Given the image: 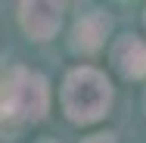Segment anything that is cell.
<instances>
[{"label":"cell","mask_w":146,"mask_h":143,"mask_svg":"<svg viewBox=\"0 0 146 143\" xmlns=\"http://www.w3.org/2000/svg\"><path fill=\"white\" fill-rule=\"evenodd\" d=\"M84 143H115V134H93V137H87Z\"/></svg>","instance_id":"8992f818"},{"label":"cell","mask_w":146,"mask_h":143,"mask_svg":"<svg viewBox=\"0 0 146 143\" xmlns=\"http://www.w3.org/2000/svg\"><path fill=\"white\" fill-rule=\"evenodd\" d=\"M112 62L124 78H143L146 75V44L134 34L121 37L112 47Z\"/></svg>","instance_id":"5b68a950"},{"label":"cell","mask_w":146,"mask_h":143,"mask_svg":"<svg viewBox=\"0 0 146 143\" xmlns=\"http://www.w3.org/2000/svg\"><path fill=\"white\" fill-rule=\"evenodd\" d=\"M112 103V84L106 81L103 72L81 65L72 69L62 81V112L75 124H90L103 118Z\"/></svg>","instance_id":"6da1fadb"},{"label":"cell","mask_w":146,"mask_h":143,"mask_svg":"<svg viewBox=\"0 0 146 143\" xmlns=\"http://www.w3.org/2000/svg\"><path fill=\"white\" fill-rule=\"evenodd\" d=\"M37 143H56V140H47V137H44V140H37Z\"/></svg>","instance_id":"52a82bcc"},{"label":"cell","mask_w":146,"mask_h":143,"mask_svg":"<svg viewBox=\"0 0 146 143\" xmlns=\"http://www.w3.org/2000/svg\"><path fill=\"white\" fill-rule=\"evenodd\" d=\"M47 109H50V87L37 72L28 69L0 72V118L40 121Z\"/></svg>","instance_id":"7a4b0ae2"},{"label":"cell","mask_w":146,"mask_h":143,"mask_svg":"<svg viewBox=\"0 0 146 143\" xmlns=\"http://www.w3.org/2000/svg\"><path fill=\"white\" fill-rule=\"evenodd\" d=\"M19 22L31 41H50L62 25V3H47V0L19 3Z\"/></svg>","instance_id":"3957f363"},{"label":"cell","mask_w":146,"mask_h":143,"mask_svg":"<svg viewBox=\"0 0 146 143\" xmlns=\"http://www.w3.org/2000/svg\"><path fill=\"white\" fill-rule=\"evenodd\" d=\"M109 28H112V19H109L106 13H87V16H81V19L75 22L68 47H72L75 53H93V50L103 47Z\"/></svg>","instance_id":"277c9868"}]
</instances>
